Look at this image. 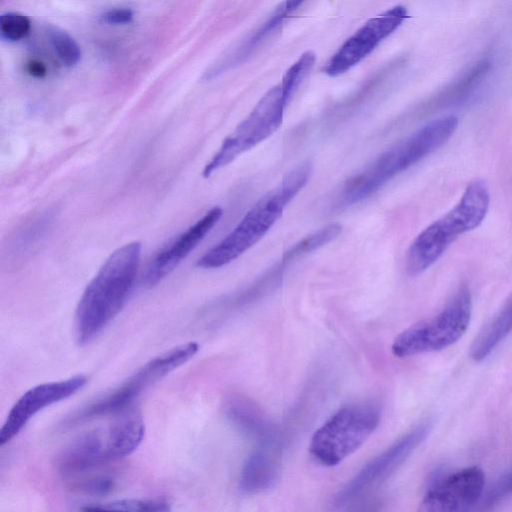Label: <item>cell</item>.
Returning a JSON list of instances; mask_svg holds the SVG:
<instances>
[{"instance_id":"obj_1","label":"cell","mask_w":512,"mask_h":512,"mask_svg":"<svg viewBox=\"0 0 512 512\" xmlns=\"http://www.w3.org/2000/svg\"><path fill=\"white\" fill-rule=\"evenodd\" d=\"M140 256V242L125 244L107 258L89 282L75 313L80 345L92 342L122 310L133 289Z\"/></svg>"},{"instance_id":"obj_2","label":"cell","mask_w":512,"mask_h":512,"mask_svg":"<svg viewBox=\"0 0 512 512\" xmlns=\"http://www.w3.org/2000/svg\"><path fill=\"white\" fill-rule=\"evenodd\" d=\"M457 127L458 119L453 115L435 119L381 153L346 181L340 194L341 203L351 205L366 199L389 180L444 145Z\"/></svg>"},{"instance_id":"obj_3","label":"cell","mask_w":512,"mask_h":512,"mask_svg":"<svg viewBox=\"0 0 512 512\" xmlns=\"http://www.w3.org/2000/svg\"><path fill=\"white\" fill-rule=\"evenodd\" d=\"M312 171L309 162L288 172L282 182L260 198L236 227L196 263L205 269L222 267L256 244L282 215L287 204L306 185Z\"/></svg>"},{"instance_id":"obj_4","label":"cell","mask_w":512,"mask_h":512,"mask_svg":"<svg viewBox=\"0 0 512 512\" xmlns=\"http://www.w3.org/2000/svg\"><path fill=\"white\" fill-rule=\"evenodd\" d=\"M490 192L482 180L465 188L459 201L442 217L426 227L411 243L406 256L409 274L432 266L460 235L477 228L487 215Z\"/></svg>"},{"instance_id":"obj_5","label":"cell","mask_w":512,"mask_h":512,"mask_svg":"<svg viewBox=\"0 0 512 512\" xmlns=\"http://www.w3.org/2000/svg\"><path fill=\"white\" fill-rule=\"evenodd\" d=\"M471 315V293L466 285H461L438 314L401 332L394 339L391 351L404 358L443 350L465 334Z\"/></svg>"},{"instance_id":"obj_6","label":"cell","mask_w":512,"mask_h":512,"mask_svg":"<svg viewBox=\"0 0 512 512\" xmlns=\"http://www.w3.org/2000/svg\"><path fill=\"white\" fill-rule=\"evenodd\" d=\"M379 412L369 404L342 407L313 434L309 450L324 466H335L360 448L379 423Z\"/></svg>"},{"instance_id":"obj_7","label":"cell","mask_w":512,"mask_h":512,"mask_svg":"<svg viewBox=\"0 0 512 512\" xmlns=\"http://www.w3.org/2000/svg\"><path fill=\"white\" fill-rule=\"evenodd\" d=\"M198 349V343L191 341L150 359L122 385L78 411L69 419L68 424L125 411L143 391L190 360Z\"/></svg>"},{"instance_id":"obj_8","label":"cell","mask_w":512,"mask_h":512,"mask_svg":"<svg viewBox=\"0 0 512 512\" xmlns=\"http://www.w3.org/2000/svg\"><path fill=\"white\" fill-rule=\"evenodd\" d=\"M286 105L281 86L271 88L234 132L224 139L219 150L205 165L203 177L208 178L214 171L271 136L282 124Z\"/></svg>"},{"instance_id":"obj_9","label":"cell","mask_w":512,"mask_h":512,"mask_svg":"<svg viewBox=\"0 0 512 512\" xmlns=\"http://www.w3.org/2000/svg\"><path fill=\"white\" fill-rule=\"evenodd\" d=\"M406 17L407 9L398 5L369 19L330 58L324 72L329 76H338L349 70L393 33Z\"/></svg>"},{"instance_id":"obj_10","label":"cell","mask_w":512,"mask_h":512,"mask_svg":"<svg viewBox=\"0 0 512 512\" xmlns=\"http://www.w3.org/2000/svg\"><path fill=\"white\" fill-rule=\"evenodd\" d=\"M485 475L481 468L469 466L442 476L429 486L419 510L451 512L470 509L481 498Z\"/></svg>"},{"instance_id":"obj_11","label":"cell","mask_w":512,"mask_h":512,"mask_svg":"<svg viewBox=\"0 0 512 512\" xmlns=\"http://www.w3.org/2000/svg\"><path fill=\"white\" fill-rule=\"evenodd\" d=\"M432 421L425 420L406 433L383 453L367 463L362 470L336 496L337 505H343L370 486L385 479L428 436Z\"/></svg>"},{"instance_id":"obj_12","label":"cell","mask_w":512,"mask_h":512,"mask_svg":"<svg viewBox=\"0 0 512 512\" xmlns=\"http://www.w3.org/2000/svg\"><path fill=\"white\" fill-rule=\"evenodd\" d=\"M87 383L85 375L38 384L24 392L11 407L0 430V445L10 442L43 408L74 395Z\"/></svg>"},{"instance_id":"obj_13","label":"cell","mask_w":512,"mask_h":512,"mask_svg":"<svg viewBox=\"0 0 512 512\" xmlns=\"http://www.w3.org/2000/svg\"><path fill=\"white\" fill-rule=\"evenodd\" d=\"M222 214L223 211L220 207L210 209L158 252L146 268L143 277L145 286L154 287L169 275L211 231Z\"/></svg>"},{"instance_id":"obj_14","label":"cell","mask_w":512,"mask_h":512,"mask_svg":"<svg viewBox=\"0 0 512 512\" xmlns=\"http://www.w3.org/2000/svg\"><path fill=\"white\" fill-rule=\"evenodd\" d=\"M281 463L282 452L277 439L259 443L242 468L240 490L251 495L271 488L279 477Z\"/></svg>"},{"instance_id":"obj_15","label":"cell","mask_w":512,"mask_h":512,"mask_svg":"<svg viewBox=\"0 0 512 512\" xmlns=\"http://www.w3.org/2000/svg\"><path fill=\"white\" fill-rule=\"evenodd\" d=\"M105 431H87L72 440L57 457V468L74 476L107 463Z\"/></svg>"},{"instance_id":"obj_16","label":"cell","mask_w":512,"mask_h":512,"mask_svg":"<svg viewBox=\"0 0 512 512\" xmlns=\"http://www.w3.org/2000/svg\"><path fill=\"white\" fill-rule=\"evenodd\" d=\"M145 434L142 415L135 411H123L105 430L107 460L116 461L133 453Z\"/></svg>"},{"instance_id":"obj_17","label":"cell","mask_w":512,"mask_h":512,"mask_svg":"<svg viewBox=\"0 0 512 512\" xmlns=\"http://www.w3.org/2000/svg\"><path fill=\"white\" fill-rule=\"evenodd\" d=\"M229 421L244 434L259 443L275 440L276 433L263 412L253 402L240 395L230 396L224 406Z\"/></svg>"},{"instance_id":"obj_18","label":"cell","mask_w":512,"mask_h":512,"mask_svg":"<svg viewBox=\"0 0 512 512\" xmlns=\"http://www.w3.org/2000/svg\"><path fill=\"white\" fill-rule=\"evenodd\" d=\"M287 15L284 8L279 7L275 13L259 27L253 34L246 38L239 46L232 49L225 56L220 58L204 74L203 78L210 80L224 71L243 62L257 47L277 28Z\"/></svg>"},{"instance_id":"obj_19","label":"cell","mask_w":512,"mask_h":512,"mask_svg":"<svg viewBox=\"0 0 512 512\" xmlns=\"http://www.w3.org/2000/svg\"><path fill=\"white\" fill-rule=\"evenodd\" d=\"M512 330V300L478 332L471 343L470 357L476 362L484 360Z\"/></svg>"},{"instance_id":"obj_20","label":"cell","mask_w":512,"mask_h":512,"mask_svg":"<svg viewBox=\"0 0 512 512\" xmlns=\"http://www.w3.org/2000/svg\"><path fill=\"white\" fill-rule=\"evenodd\" d=\"M488 64L489 63L486 61L479 62L462 79L448 86L436 95L426 109H439L463 99L487 72Z\"/></svg>"},{"instance_id":"obj_21","label":"cell","mask_w":512,"mask_h":512,"mask_svg":"<svg viewBox=\"0 0 512 512\" xmlns=\"http://www.w3.org/2000/svg\"><path fill=\"white\" fill-rule=\"evenodd\" d=\"M341 231L342 226L340 224L333 223L304 237L284 253L282 259L283 265H286L294 259L317 250L318 248L333 241L340 235Z\"/></svg>"},{"instance_id":"obj_22","label":"cell","mask_w":512,"mask_h":512,"mask_svg":"<svg viewBox=\"0 0 512 512\" xmlns=\"http://www.w3.org/2000/svg\"><path fill=\"white\" fill-rule=\"evenodd\" d=\"M81 510H116V511H155L170 510L169 504L162 499H120L106 503L87 504Z\"/></svg>"},{"instance_id":"obj_23","label":"cell","mask_w":512,"mask_h":512,"mask_svg":"<svg viewBox=\"0 0 512 512\" xmlns=\"http://www.w3.org/2000/svg\"><path fill=\"white\" fill-rule=\"evenodd\" d=\"M49 41L60 61L66 66L76 65L81 58V50L76 41L62 29L49 26Z\"/></svg>"},{"instance_id":"obj_24","label":"cell","mask_w":512,"mask_h":512,"mask_svg":"<svg viewBox=\"0 0 512 512\" xmlns=\"http://www.w3.org/2000/svg\"><path fill=\"white\" fill-rule=\"evenodd\" d=\"M315 59L316 57L312 52H305L284 74L280 86L287 103L313 67Z\"/></svg>"},{"instance_id":"obj_25","label":"cell","mask_w":512,"mask_h":512,"mask_svg":"<svg viewBox=\"0 0 512 512\" xmlns=\"http://www.w3.org/2000/svg\"><path fill=\"white\" fill-rule=\"evenodd\" d=\"M30 27V20L24 14L8 12L0 17L1 37L7 41L21 40L28 34Z\"/></svg>"},{"instance_id":"obj_26","label":"cell","mask_w":512,"mask_h":512,"mask_svg":"<svg viewBox=\"0 0 512 512\" xmlns=\"http://www.w3.org/2000/svg\"><path fill=\"white\" fill-rule=\"evenodd\" d=\"M115 480L109 476H96L78 484V489L90 495H106L115 488Z\"/></svg>"},{"instance_id":"obj_27","label":"cell","mask_w":512,"mask_h":512,"mask_svg":"<svg viewBox=\"0 0 512 512\" xmlns=\"http://www.w3.org/2000/svg\"><path fill=\"white\" fill-rule=\"evenodd\" d=\"M512 494V471L500 478L490 489L485 498V505H494Z\"/></svg>"},{"instance_id":"obj_28","label":"cell","mask_w":512,"mask_h":512,"mask_svg":"<svg viewBox=\"0 0 512 512\" xmlns=\"http://www.w3.org/2000/svg\"><path fill=\"white\" fill-rule=\"evenodd\" d=\"M134 13L129 8H114L100 15V21L110 25L128 24L133 20Z\"/></svg>"},{"instance_id":"obj_29","label":"cell","mask_w":512,"mask_h":512,"mask_svg":"<svg viewBox=\"0 0 512 512\" xmlns=\"http://www.w3.org/2000/svg\"><path fill=\"white\" fill-rule=\"evenodd\" d=\"M26 70L31 76L36 78H43L47 74V68L45 64L35 59L27 63Z\"/></svg>"},{"instance_id":"obj_30","label":"cell","mask_w":512,"mask_h":512,"mask_svg":"<svg viewBox=\"0 0 512 512\" xmlns=\"http://www.w3.org/2000/svg\"><path fill=\"white\" fill-rule=\"evenodd\" d=\"M304 1L305 0H285V2L282 4V7L288 14L289 12L298 8Z\"/></svg>"}]
</instances>
